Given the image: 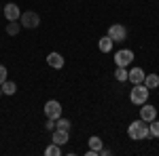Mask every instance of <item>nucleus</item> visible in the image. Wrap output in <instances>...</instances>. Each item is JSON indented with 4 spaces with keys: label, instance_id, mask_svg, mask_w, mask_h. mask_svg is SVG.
I'll return each instance as SVG.
<instances>
[{
    "label": "nucleus",
    "instance_id": "1",
    "mask_svg": "<svg viewBox=\"0 0 159 156\" xmlns=\"http://www.w3.org/2000/svg\"><path fill=\"white\" fill-rule=\"evenodd\" d=\"M127 135H129V139H134V141L148 139V137H151V133H148V122H144L142 118L129 122V127H127Z\"/></svg>",
    "mask_w": 159,
    "mask_h": 156
},
{
    "label": "nucleus",
    "instance_id": "2",
    "mask_svg": "<svg viewBox=\"0 0 159 156\" xmlns=\"http://www.w3.org/2000/svg\"><path fill=\"white\" fill-rule=\"evenodd\" d=\"M148 91L144 84H134V89L129 91V101L134 103V106H142V103H147L148 101Z\"/></svg>",
    "mask_w": 159,
    "mask_h": 156
},
{
    "label": "nucleus",
    "instance_id": "3",
    "mask_svg": "<svg viewBox=\"0 0 159 156\" xmlns=\"http://www.w3.org/2000/svg\"><path fill=\"white\" fill-rule=\"evenodd\" d=\"M19 23H21V27L34 30V27L40 25V15L34 13V11H25V13H21V17H19Z\"/></svg>",
    "mask_w": 159,
    "mask_h": 156
},
{
    "label": "nucleus",
    "instance_id": "4",
    "mask_svg": "<svg viewBox=\"0 0 159 156\" xmlns=\"http://www.w3.org/2000/svg\"><path fill=\"white\" fill-rule=\"evenodd\" d=\"M108 36L112 38V42H123L127 40V27L121 23H112L108 27Z\"/></svg>",
    "mask_w": 159,
    "mask_h": 156
},
{
    "label": "nucleus",
    "instance_id": "5",
    "mask_svg": "<svg viewBox=\"0 0 159 156\" xmlns=\"http://www.w3.org/2000/svg\"><path fill=\"white\" fill-rule=\"evenodd\" d=\"M132 61H134V51H129V48H119L115 53V63L121 68H127Z\"/></svg>",
    "mask_w": 159,
    "mask_h": 156
},
{
    "label": "nucleus",
    "instance_id": "6",
    "mask_svg": "<svg viewBox=\"0 0 159 156\" xmlns=\"http://www.w3.org/2000/svg\"><path fill=\"white\" fill-rule=\"evenodd\" d=\"M45 116L47 118H53V120H57L61 116V103L57 101V99H49L47 103H45Z\"/></svg>",
    "mask_w": 159,
    "mask_h": 156
},
{
    "label": "nucleus",
    "instance_id": "7",
    "mask_svg": "<svg viewBox=\"0 0 159 156\" xmlns=\"http://www.w3.org/2000/svg\"><path fill=\"white\" fill-rule=\"evenodd\" d=\"M2 15L7 17V21H19V17H21V9H19L15 2H9V4L2 6Z\"/></svg>",
    "mask_w": 159,
    "mask_h": 156
},
{
    "label": "nucleus",
    "instance_id": "8",
    "mask_svg": "<svg viewBox=\"0 0 159 156\" xmlns=\"http://www.w3.org/2000/svg\"><path fill=\"white\" fill-rule=\"evenodd\" d=\"M140 118L144 120V122H153V120L157 118V108L151 106V103H142V108H140Z\"/></svg>",
    "mask_w": 159,
    "mask_h": 156
},
{
    "label": "nucleus",
    "instance_id": "9",
    "mask_svg": "<svg viewBox=\"0 0 159 156\" xmlns=\"http://www.w3.org/2000/svg\"><path fill=\"white\" fill-rule=\"evenodd\" d=\"M144 76H147V72H144L142 68H132V70L127 72V80L132 84H142Z\"/></svg>",
    "mask_w": 159,
    "mask_h": 156
},
{
    "label": "nucleus",
    "instance_id": "10",
    "mask_svg": "<svg viewBox=\"0 0 159 156\" xmlns=\"http://www.w3.org/2000/svg\"><path fill=\"white\" fill-rule=\"evenodd\" d=\"M47 63H49L53 70H61V68H64V57H61L60 53L51 51L49 55H47Z\"/></svg>",
    "mask_w": 159,
    "mask_h": 156
},
{
    "label": "nucleus",
    "instance_id": "11",
    "mask_svg": "<svg viewBox=\"0 0 159 156\" xmlns=\"http://www.w3.org/2000/svg\"><path fill=\"white\" fill-rule=\"evenodd\" d=\"M70 141V131H61V129H53V144L64 145Z\"/></svg>",
    "mask_w": 159,
    "mask_h": 156
},
{
    "label": "nucleus",
    "instance_id": "12",
    "mask_svg": "<svg viewBox=\"0 0 159 156\" xmlns=\"http://www.w3.org/2000/svg\"><path fill=\"white\" fill-rule=\"evenodd\" d=\"M142 84L147 86L148 91L157 89V86H159V74H147V76H144V80H142Z\"/></svg>",
    "mask_w": 159,
    "mask_h": 156
},
{
    "label": "nucleus",
    "instance_id": "13",
    "mask_svg": "<svg viewBox=\"0 0 159 156\" xmlns=\"http://www.w3.org/2000/svg\"><path fill=\"white\" fill-rule=\"evenodd\" d=\"M112 44H115V42H112V38H110L108 34H106V36H102L98 40V48L102 51V53H110V51H112Z\"/></svg>",
    "mask_w": 159,
    "mask_h": 156
},
{
    "label": "nucleus",
    "instance_id": "14",
    "mask_svg": "<svg viewBox=\"0 0 159 156\" xmlns=\"http://www.w3.org/2000/svg\"><path fill=\"white\" fill-rule=\"evenodd\" d=\"M0 89H2V93H4V95H15V91H17V84L13 82V80H9V78H7L4 82L0 84Z\"/></svg>",
    "mask_w": 159,
    "mask_h": 156
},
{
    "label": "nucleus",
    "instance_id": "15",
    "mask_svg": "<svg viewBox=\"0 0 159 156\" xmlns=\"http://www.w3.org/2000/svg\"><path fill=\"white\" fill-rule=\"evenodd\" d=\"M104 145H102V139H100L98 135H91L89 137V150H93V152H100Z\"/></svg>",
    "mask_w": 159,
    "mask_h": 156
},
{
    "label": "nucleus",
    "instance_id": "16",
    "mask_svg": "<svg viewBox=\"0 0 159 156\" xmlns=\"http://www.w3.org/2000/svg\"><path fill=\"white\" fill-rule=\"evenodd\" d=\"M19 30H21V23L19 21H9V25H7V34L9 36H17Z\"/></svg>",
    "mask_w": 159,
    "mask_h": 156
},
{
    "label": "nucleus",
    "instance_id": "17",
    "mask_svg": "<svg viewBox=\"0 0 159 156\" xmlns=\"http://www.w3.org/2000/svg\"><path fill=\"white\" fill-rule=\"evenodd\" d=\"M55 129H61V131H70V120L68 118H57L55 120Z\"/></svg>",
    "mask_w": 159,
    "mask_h": 156
},
{
    "label": "nucleus",
    "instance_id": "18",
    "mask_svg": "<svg viewBox=\"0 0 159 156\" xmlns=\"http://www.w3.org/2000/svg\"><path fill=\"white\" fill-rule=\"evenodd\" d=\"M45 154L47 156H61V145H57V144H51L47 150H45Z\"/></svg>",
    "mask_w": 159,
    "mask_h": 156
},
{
    "label": "nucleus",
    "instance_id": "19",
    "mask_svg": "<svg viewBox=\"0 0 159 156\" xmlns=\"http://www.w3.org/2000/svg\"><path fill=\"white\" fill-rule=\"evenodd\" d=\"M115 78H117L119 82H125V80H127V70L121 68V65H117V70H115Z\"/></svg>",
    "mask_w": 159,
    "mask_h": 156
},
{
    "label": "nucleus",
    "instance_id": "20",
    "mask_svg": "<svg viewBox=\"0 0 159 156\" xmlns=\"http://www.w3.org/2000/svg\"><path fill=\"white\" fill-rule=\"evenodd\" d=\"M148 133H151V137H159V120L157 118L153 122H148Z\"/></svg>",
    "mask_w": 159,
    "mask_h": 156
},
{
    "label": "nucleus",
    "instance_id": "21",
    "mask_svg": "<svg viewBox=\"0 0 159 156\" xmlns=\"http://www.w3.org/2000/svg\"><path fill=\"white\" fill-rule=\"evenodd\" d=\"M7 78H9V70H7V65H2V63H0V84L4 82Z\"/></svg>",
    "mask_w": 159,
    "mask_h": 156
},
{
    "label": "nucleus",
    "instance_id": "22",
    "mask_svg": "<svg viewBox=\"0 0 159 156\" xmlns=\"http://www.w3.org/2000/svg\"><path fill=\"white\" fill-rule=\"evenodd\" d=\"M45 129H47V131H53V129H55V120H53V118H47V122H45Z\"/></svg>",
    "mask_w": 159,
    "mask_h": 156
},
{
    "label": "nucleus",
    "instance_id": "23",
    "mask_svg": "<svg viewBox=\"0 0 159 156\" xmlns=\"http://www.w3.org/2000/svg\"><path fill=\"white\" fill-rule=\"evenodd\" d=\"M110 154H112V152H110L108 148H102V150L98 152V156H110Z\"/></svg>",
    "mask_w": 159,
    "mask_h": 156
},
{
    "label": "nucleus",
    "instance_id": "24",
    "mask_svg": "<svg viewBox=\"0 0 159 156\" xmlns=\"http://www.w3.org/2000/svg\"><path fill=\"white\" fill-rule=\"evenodd\" d=\"M0 95H2V89H0Z\"/></svg>",
    "mask_w": 159,
    "mask_h": 156
},
{
    "label": "nucleus",
    "instance_id": "25",
    "mask_svg": "<svg viewBox=\"0 0 159 156\" xmlns=\"http://www.w3.org/2000/svg\"><path fill=\"white\" fill-rule=\"evenodd\" d=\"M0 9H2V6H0Z\"/></svg>",
    "mask_w": 159,
    "mask_h": 156
}]
</instances>
